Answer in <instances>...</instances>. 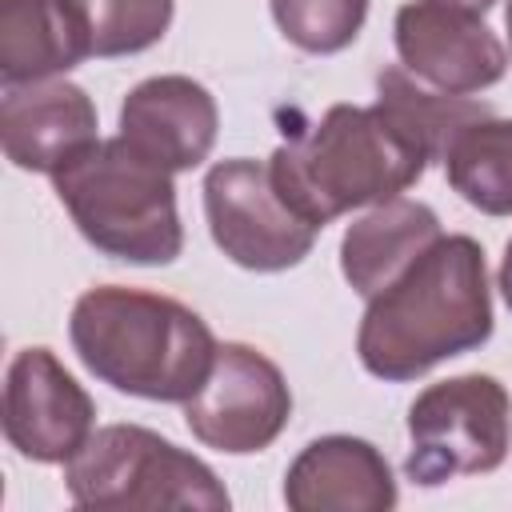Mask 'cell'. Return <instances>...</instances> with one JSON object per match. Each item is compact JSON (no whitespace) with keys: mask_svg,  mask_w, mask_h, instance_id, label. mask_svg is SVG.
<instances>
[{"mask_svg":"<svg viewBox=\"0 0 512 512\" xmlns=\"http://www.w3.org/2000/svg\"><path fill=\"white\" fill-rule=\"evenodd\" d=\"M400 492L384 452L360 436H320L284 472L292 512H388Z\"/></svg>","mask_w":512,"mask_h":512,"instance_id":"cell-13","label":"cell"},{"mask_svg":"<svg viewBox=\"0 0 512 512\" xmlns=\"http://www.w3.org/2000/svg\"><path fill=\"white\" fill-rule=\"evenodd\" d=\"M440 236V216L408 196L384 200L360 220L348 224L340 240V272L368 300L376 296L404 264H412Z\"/></svg>","mask_w":512,"mask_h":512,"instance_id":"cell-15","label":"cell"},{"mask_svg":"<svg viewBox=\"0 0 512 512\" xmlns=\"http://www.w3.org/2000/svg\"><path fill=\"white\" fill-rule=\"evenodd\" d=\"M396 52L400 64L452 96H472L492 88L504 68H508V52L496 40V32L460 8H444L432 0H412L396 12Z\"/></svg>","mask_w":512,"mask_h":512,"instance_id":"cell-10","label":"cell"},{"mask_svg":"<svg viewBox=\"0 0 512 512\" xmlns=\"http://www.w3.org/2000/svg\"><path fill=\"white\" fill-rule=\"evenodd\" d=\"M216 128L220 112L212 92L180 72L140 80L120 104V136L172 176L208 160Z\"/></svg>","mask_w":512,"mask_h":512,"instance_id":"cell-12","label":"cell"},{"mask_svg":"<svg viewBox=\"0 0 512 512\" xmlns=\"http://www.w3.org/2000/svg\"><path fill=\"white\" fill-rule=\"evenodd\" d=\"M428 164V148L380 100L332 104L268 160L272 184L316 232L344 212L396 200Z\"/></svg>","mask_w":512,"mask_h":512,"instance_id":"cell-3","label":"cell"},{"mask_svg":"<svg viewBox=\"0 0 512 512\" xmlns=\"http://www.w3.org/2000/svg\"><path fill=\"white\" fill-rule=\"evenodd\" d=\"M88 48V32L72 0H0V80L36 84L72 72Z\"/></svg>","mask_w":512,"mask_h":512,"instance_id":"cell-14","label":"cell"},{"mask_svg":"<svg viewBox=\"0 0 512 512\" xmlns=\"http://www.w3.org/2000/svg\"><path fill=\"white\" fill-rule=\"evenodd\" d=\"M488 336L492 288L484 248L464 232H440L404 272L368 296L356 356L376 380L404 384L480 348Z\"/></svg>","mask_w":512,"mask_h":512,"instance_id":"cell-1","label":"cell"},{"mask_svg":"<svg viewBox=\"0 0 512 512\" xmlns=\"http://www.w3.org/2000/svg\"><path fill=\"white\" fill-rule=\"evenodd\" d=\"M68 496L80 508H196L228 512L220 476L168 436L144 424H104L64 464Z\"/></svg>","mask_w":512,"mask_h":512,"instance_id":"cell-5","label":"cell"},{"mask_svg":"<svg viewBox=\"0 0 512 512\" xmlns=\"http://www.w3.org/2000/svg\"><path fill=\"white\" fill-rule=\"evenodd\" d=\"M68 340L100 384L160 404L192 400L216 364V336L188 304L124 284L88 288Z\"/></svg>","mask_w":512,"mask_h":512,"instance_id":"cell-2","label":"cell"},{"mask_svg":"<svg viewBox=\"0 0 512 512\" xmlns=\"http://www.w3.org/2000/svg\"><path fill=\"white\" fill-rule=\"evenodd\" d=\"M368 16V0H272V20L296 48L332 56L348 48Z\"/></svg>","mask_w":512,"mask_h":512,"instance_id":"cell-19","label":"cell"},{"mask_svg":"<svg viewBox=\"0 0 512 512\" xmlns=\"http://www.w3.org/2000/svg\"><path fill=\"white\" fill-rule=\"evenodd\" d=\"M72 8L84 20L92 56L112 60L164 40L176 0H72Z\"/></svg>","mask_w":512,"mask_h":512,"instance_id":"cell-18","label":"cell"},{"mask_svg":"<svg viewBox=\"0 0 512 512\" xmlns=\"http://www.w3.org/2000/svg\"><path fill=\"white\" fill-rule=\"evenodd\" d=\"M504 24H508V44H512V0H508V8H504Z\"/></svg>","mask_w":512,"mask_h":512,"instance_id":"cell-22","label":"cell"},{"mask_svg":"<svg viewBox=\"0 0 512 512\" xmlns=\"http://www.w3.org/2000/svg\"><path fill=\"white\" fill-rule=\"evenodd\" d=\"M96 136V104L72 80L4 84L0 100V144L4 156L24 172H60Z\"/></svg>","mask_w":512,"mask_h":512,"instance_id":"cell-11","label":"cell"},{"mask_svg":"<svg viewBox=\"0 0 512 512\" xmlns=\"http://www.w3.org/2000/svg\"><path fill=\"white\" fill-rule=\"evenodd\" d=\"M432 4H444V8H460V12H472V16H484L496 0H432Z\"/></svg>","mask_w":512,"mask_h":512,"instance_id":"cell-21","label":"cell"},{"mask_svg":"<svg viewBox=\"0 0 512 512\" xmlns=\"http://www.w3.org/2000/svg\"><path fill=\"white\" fill-rule=\"evenodd\" d=\"M52 188L80 236L128 264H172L184 248L172 172L136 152L124 136L96 140L60 172Z\"/></svg>","mask_w":512,"mask_h":512,"instance_id":"cell-4","label":"cell"},{"mask_svg":"<svg viewBox=\"0 0 512 512\" xmlns=\"http://www.w3.org/2000/svg\"><path fill=\"white\" fill-rule=\"evenodd\" d=\"M440 164L464 204L484 216H512V120L492 112L464 124L448 140Z\"/></svg>","mask_w":512,"mask_h":512,"instance_id":"cell-16","label":"cell"},{"mask_svg":"<svg viewBox=\"0 0 512 512\" xmlns=\"http://www.w3.org/2000/svg\"><path fill=\"white\" fill-rule=\"evenodd\" d=\"M376 100L428 148L432 160L444 156L448 140L480 120V116H492V108L484 100H472V96H452V92H440V88H424L404 64L396 68H384L376 76Z\"/></svg>","mask_w":512,"mask_h":512,"instance_id":"cell-17","label":"cell"},{"mask_svg":"<svg viewBox=\"0 0 512 512\" xmlns=\"http://www.w3.org/2000/svg\"><path fill=\"white\" fill-rule=\"evenodd\" d=\"M292 416V392L284 372L252 344H216V364L204 388L184 400L188 432L216 452L248 456L264 452Z\"/></svg>","mask_w":512,"mask_h":512,"instance_id":"cell-8","label":"cell"},{"mask_svg":"<svg viewBox=\"0 0 512 512\" xmlns=\"http://www.w3.org/2000/svg\"><path fill=\"white\" fill-rule=\"evenodd\" d=\"M96 404L52 348H20L4 372V440L36 464H68L96 432Z\"/></svg>","mask_w":512,"mask_h":512,"instance_id":"cell-9","label":"cell"},{"mask_svg":"<svg viewBox=\"0 0 512 512\" xmlns=\"http://www.w3.org/2000/svg\"><path fill=\"white\" fill-rule=\"evenodd\" d=\"M204 216L216 248L248 272H284L300 264L316 228L280 196L264 160H220L204 176Z\"/></svg>","mask_w":512,"mask_h":512,"instance_id":"cell-7","label":"cell"},{"mask_svg":"<svg viewBox=\"0 0 512 512\" xmlns=\"http://www.w3.org/2000/svg\"><path fill=\"white\" fill-rule=\"evenodd\" d=\"M500 296H504V304L512 312V240L504 244V260H500Z\"/></svg>","mask_w":512,"mask_h":512,"instance_id":"cell-20","label":"cell"},{"mask_svg":"<svg viewBox=\"0 0 512 512\" xmlns=\"http://www.w3.org/2000/svg\"><path fill=\"white\" fill-rule=\"evenodd\" d=\"M408 444L404 476L420 488L496 472L512 448L508 388L488 372L428 384L408 408Z\"/></svg>","mask_w":512,"mask_h":512,"instance_id":"cell-6","label":"cell"}]
</instances>
